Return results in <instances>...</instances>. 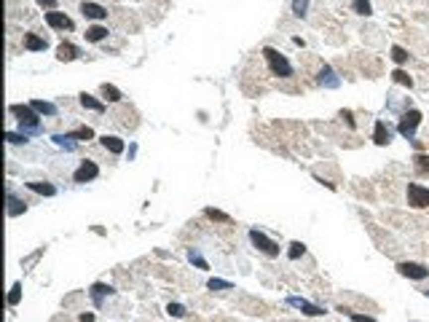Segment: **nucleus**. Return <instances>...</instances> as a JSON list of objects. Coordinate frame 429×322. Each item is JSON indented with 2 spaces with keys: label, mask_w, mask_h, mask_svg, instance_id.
<instances>
[{
  "label": "nucleus",
  "mask_w": 429,
  "mask_h": 322,
  "mask_svg": "<svg viewBox=\"0 0 429 322\" xmlns=\"http://www.w3.org/2000/svg\"><path fill=\"white\" fill-rule=\"evenodd\" d=\"M5 140H8L11 145H24V142H27V134L24 132H5Z\"/></svg>",
  "instance_id": "nucleus-30"
},
{
  "label": "nucleus",
  "mask_w": 429,
  "mask_h": 322,
  "mask_svg": "<svg viewBox=\"0 0 429 322\" xmlns=\"http://www.w3.org/2000/svg\"><path fill=\"white\" fill-rule=\"evenodd\" d=\"M207 287L209 290H234V285H231L228 279H209Z\"/></svg>",
  "instance_id": "nucleus-27"
},
{
  "label": "nucleus",
  "mask_w": 429,
  "mask_h": 322,
  "mask_svg": "<svg viewBox=\"0 0 429 322\" xmlns=\"http://www.w3.org/2000/svg\"><path fill=\"white\" fill-rule=\"evenodd\" d=\"M249 242H252L263 255H268V258H276V255H279V245H276L274 239H268L263 231H257V228H249Z\"/></svg>",
  "instance_id": "nucleus-5"
},
{
  "label": "nucleus",
  "mask_w": 429,
  "mask_h": 322,
  "mask_svg": "<svg viewBox=\"0 0 429 322\" xmlns=\"http://www.w3.org/2000/svg\"><path fill=\"white\" fill-rule=\"evenodd\" d=\"M8 215H11V218H14V215H19V212H24V209H27V204H24V201L22 199H16V196L14 193H11V191H8Z\"/></svg>",
  "instance_id": "nucleus-24"
},
{
  "label": "nucleus",
  "mask_w": 429,
  "mask_h": 322,
  "mask_svg": "<svg viewBox=\"0 0 429 322\" xmlns=\"http://www.w3.org/2000/svg\"><path fill=\"white\" fill-rule=\"evenodd\" d=\"M113 293H116L113 285H105V282L91 285V301H94V306H102V298H105V295H113Z\"/></svg>",
  "instance_id": "nucleus-13"
},
{
  "label": "nucleus",
  "mask_w": 429,
  "mask_h": 322,
  "mask_svg": "<svg viewBox=\"0 0 429 322\" xmlns=\"http://www.w3.org/2000/svg\"><path fill=\"white\" fill-rule=\"evenodd\" d=\"M11 116H16V121H19V127H22V132L24 134H41L43 132V127H41V116L35 113V110L30 108V105H11Z\"/></svg>",
  "instance_id": "nucleus-1"
},
{
  "label": "nucleus",
  "mask_w": 429,
  "mask_h": 322,
  "mask_svg": "<svg viewBox=\"0 0 429 322\" xmlns=\"http://www.w3.org/2000/svg\"><path fill=\"white\" fill-rule=\"evenodd\" d=\"M397 274L400 277H408V279H427L429 277V268L424 263H416V260H402V263H397Z\"/></svg>",
  "instance_id": "nucleus-6"
},
{
  "label": "nucleus",
  "mask_w": 429,
  "mask_h": 322,
  "mask_svg": "<svg viewBox=\"0 0 429 322\" xmlns=\"http://www.w3.org/2000/svg\"><path fill=\"white\" fill-rule=\"evenodd\" d=\"M81 14H83L86 19H94V22H100V19L108 16V8H105V5H100V3H91V0H83V3H81Z\"/></svg>",
  "instance_id": "nucleus-10"
},
{
  "label": "nucleus",
  "mask_w": 429,
  "mask_h": 322,
  "mask_svg": "<svg viewBox=\"0 0 429 322\" xmlns=\"http://www.w3.org/2000/svg\"><path fill=\"white\" fill-rule=\"evenodd\" d=\"M100 91H102V97H105L108 102H121V97H123L121 91H118V89L113 86V83H102V89H100Z\"/></svg>",
  "instance_id": "nucleus-22"
},
{
  "label": "nucleus",
  "mask_w": 429,
  "mask_h": 322,
  "mask_svg": "<svg viewBox=\"0 0 429 322\" xmlns=\"http://www.w3.org/2000/svg\"><path fill=\"white\" fill-rule=\"evenodd\" d=\"M30 108L35 110L38 116H51V118H54V116L59 113V108H57L54 102H43V100H32V102H30Z\"/></svg>",
  "instance_id": "nucleus-16"
},
{
  "label": "nucleus",
  "mask_w": 429,
  "mask_h": 322,
  "mask_svg": "<svg viewBox=\"0 0 429 322\" xmlns=\"http://www.w3.org/2000/svg\"><path fill=\"white\" fill-rule=\"evenodd\" d=\"M78 54H81V49L72 43H59L57 46V59L59 62H72V59H78Z\"/></svg>",
  "instance_id": "nucleus-12"
},
{
  "label": "nucleus",
  "mask_w": 429,
  "mask_h": 322,
  "mask_svg": "<svg viewBox=\"0 0 429 322\" xmlns=\"http://www.w3.org/2000/svg\"><path fill=\"white\" fill-rule=\"evenodd\" d=\"M81 322H94V314H86V312H83V314H81Z\"/></svg>",
  "instance_id": "nucleus-40"
},
{
  "label": "nucleus",
  "mask_w": 429,
  "mask_h": 322,
  "mask_svg": "<svg viewBox=\"0 0 429 322\" xmlns=\"http://www.w3.org/2000/svg\"><path fill=\"white\" fill-rule=\"evenodd\" d=\"M105 38H108V27H102V24H91L86 30V41H91V43H100Z\"/></svg>",
  "instance_id": "nucleus-20"
},
{
  "label": "nucleus",
  "mask_w": 429,
  "mask_h": 322,
  "mask_svg": "<svg viewBox=\"0 0 429 322\" xmlns=\"http://www.w3.org/2000/svg\"><path fill=\"white\" fill-rule=\"evenodd\" d=\"M352 8H354V14H360V16H370L373 14L370 0H352Z\"/></svg>",
  "instance_id": "nucleus-23"
},
{
  "label": "nucleus",
  "mask_w": 429,
  "mask_h": 322,
  "mask_svg": "<svg viewBox=\"0 0 429 322\" xmlns=\"http://www.w3.org/2000/svg\"><path fill=\"white\" fill-rule=\"evenodd\" d=\"M421 116L416 108H411V110H405L402 113V118H400V124H397V132L405 137V140H411V142H416V129H419V124H421Z\"/></svg>",
  "instance_id": "nucleus-3"
},
{
  "label": "nucleus",
  "mask_w": 429,
  "mask_h": 322,
  "mask_svg": "<svg viewBox=\"0 0 429 322\" xmlns=\"http://www.w3.org/2000/svg\"><path fill=\"white\" fill-rule=\"evenodd\" d=\"M341 118L346 121V127H352L354 129V118H352V110H341Z\"/></svg>",
  "instance_id": "nucleus-38"
},
{
  "label": "nucleus",
  "mask_w": 429,
  "mask_h": 322,
  "mask_svg": "<svg viewBox=\"0 0 429 322\" xmlns=\"http://www.w3.org/2000/svg\"><path fill=\"white\" fill-rule=\"evenodd\" d=\"M100 142H102V148H105V150H110L113 156H121V153H123V140H121V137H116V134H105Z\"/></svg>",
  "instance_id": "nucleus-15"
},
{
  "label": "nucleus",
  "mask_w": 429,
  "mask_h": 322,
  "mask_svg": "<svg viewBox=\"0 0 429 322\" xmlns=\"http://www.w3.org/2000/svg\"><path fill=\"white\" fill-rule=\"evenodd\" d=\"M316 81H319V86H325V89H338V86H341V78L335 75V70L327 67V64H322V70H319V75H316Z\"/></svg>",
  "instance_id": "nucleus-11"
},
{
  "label": "nucleus",
  "mask_w": 429,
  "mask_h": 322,
  "mask_svg": "<svg viewBox=\"0 0 429 322\" xmlns=\"http://www.w3.org/2000/svg\"><path fill=\"white\" fill-rule=\"evenodd\" d=\"M303 253H306V245H301V242H293V245H290V253H287V258H290V260H298Z\"/></svg>",
  "instance_id": "nucleus-29"
},
{
  "label": "nucleus",
  "mask_w": 429,
  "mask_h": 322,
  "mask_svg": "<svg viewBox=\"0 0 429 322\" xmlns=\"http://www.w3.org/2000/svg\"><path fill=\"white\" fill-rule=\"evenodd\" d=\"M78 102H81L86 110H94V113H105V102H100L97 97H91V94H86V91H83L81 97H78Z\"/></svg>",
  "instance_id": "nucleus-17"
},
{
  "label": "nucleus",
  "mask_w": 429,
  "mask_h": 322,
  "mask_svg": "<svg viewBox=\"0 0 429 322\" xmlns=\"http://www.w3.org/2000/svg\"><path fill=\"white\" fill-rule=\"evenodd\" d=\"M38 3H41V5H46V8H51V11L57 8V0H38Z\"/></svg>",
  "instance_id": "nucleus-39"
},
{
  "label": "nucleus",
  "mask_w": 429,
  "mask_h": 322,
  "mask_svg": "<svg viewBox=\"0 0 429 322\" xmlns=\"http://www.w3.org/2000/svg\"><path fill=\"white\" fill-rule=\"evenodd\" d=\"M405 196H408V204H411L413 209H427L429 207V188L421 186V183H408Z\"/></svg>",
  "instance_id": "nucleus-4"
},
{
  "label": "nucleus",
  "mask_w": 429,
  "mask_h": 322,
  "mask_svg": "<svg viewBox=\"0 0 429 322\" xmlns=\"http://www.w3.org/2000/svg\"><path fill=\"white\" fill-rule=\"evenodd\" d=\"M24 49H27V51H43L46 49V38L35 35V32H27V35H24Z\"/></svg>",
  "instance_id": "nucleus-19"
},
{
  "label": "nucleus",
  "mask_w": 429,
  "mask_h": 322,
  "mask_svg": "<svg viewBox=\"0 0 429 322\" xmlns=\"http://www.w3.org/2000/svg\"><path fill=\"white\" fill-rule=\"evenodd\" d=\"M413 161L419 164L421 169H429V156H427V153H416V156H413Z\"/></svg>",
  "instance_id": "nucleus-36"
},
{
  "label": "nucleus",
  "mask_w": 429,
  "mask_h": 322,
  "mask_svg": "<svg viewBox=\"0 0 429 322\" xmlns=\"http://www.w3.org/2000/svg\"><path fill=\"white\" fill-rule=\"evenodd\" d=\"M46 24L51 30H72V19L62 11H46Z\"/></svg>",
  "instance_id": "nucleus-9"
},
{
  "label": "nucleus",
  "mask_w": 429,
  "mask_h": 322,
  "mask_svg": "<svg viewBox=\"0 0 429 322\" xmlns=\"http://www.w3.org/2000/svg\"><path fill=\"white\" fill-rule=\"evenodd\" d=\"M72 137L81 142V140H91V137H94V132H91L89 127H81V129H75V132H72Z\"/></svg>",
  "instance_id": "nucleus-35"
},
{
  "label": "nucleus",
  "mask_w": 429,
  "mask_h": 322,
  "mask_svg": "<svg viewBox=\"0 0 429 322\" xmlns=\"http://www.w3.org/2000/svg\"><path fill=\"white\" fill-rule=\"evenodd\" d=\"M287 306L301 309L306 317H322V314H325V306H316V304H311V301H306V298H298V295H290Z\"/></svg>",
  "instance_id": "nucleus-7"
},
{
  "label": "nucleus",
  "mask_w": 429,
  "mask_h": 322,
  "mask_svg": "<svg viewBox=\"0 0 429 322\" xmlns=\"http://www.w3.org/2000/svg\"><path fill=\"white\" fill-rule=\"evenodd\" d=\"M392 78H394V81H397V83H402V86H408V89L413 86V78L408 75L405 70H394V73H392Z\"/></svg>",
  "instance_id": "nucleus-28"
},
{
  "label": "nucleus",
  "mask_w": 429,
  "mask_h": 322,
  "mask_svg": "<svg viewBox=\"0 0 429 322\" xmlns=\"http://www.w3.org/2000/svg\"><path fill=\"white\" fill-rule=\"evenodd\" d=\"M19 298H22V285L16 282V285L11 287V293H8V306H16V304H19Z\"/></svg>",
  "instance_id": "nucleus-34"
},
{
  "label": "nucleus",
  "mask_w": 429,
  "mask_h": 322,
  "mask_svg": "<svg viewBox=\"0 0 429 322\" xmlns=\"http://www.w3.org/2000/svg\"><path fill=\"white\" fill-rule=\"evenodd\" d=\"M349 317L354 322H375V317H368V314H357V312H349Z\"/></svg>",
  "instance_id": "nucleus-37"
},
{
  "label": "nucleus",
  "mask_w": 429,
  "mask_h": 322,
  "mask_svg": "<svg viewBox=\"0 0 429 322\" xmlns=\"http://www.w3.org/2000/svg\"><path fill=\"white\" fill-rule=\"evenodd\" d=\"M100 177V167H97L94 161H81V167L75 169V175H72V180L75 183H91Z\"/></svg>",
  "instance_id": "nucleus-8"
},
{
  "label": "nucleus",
  "mask_w": 429,
  "mask_h": 322,
  "mask_svg": "<svg viewBox=\"0 0 429 322\" xmlns=\"http://www.w3.org/2000/svg\"><path fill=\"white\" fill-rule=\"evenodd\" d=\"M306 11H308V0H293V14L295 16H306Z\"/></svg>",
  "instance_id": "nucleus-32"
},
{
  "label": "nucleus",
  "mask_w": 429,
  "mask_h": 322,
  "mask_svg": "<svg viewBox=\"0 0 429 322\" xmlns=\"http://www.w3.org/2000/svg\"><path fill=\"white\" fill-rule=\"evenodd\" d=\"M263 57H266L268 70H271L274 75H279V78H290V75L295 73L293 64H290V59H287L285 54H279L276 49H271V46H266V49H263Z\"/></svg>",
  "instance_id": "nucleus-2"
},
{
  "label": "nucleus",
  "mask_w": 429,
  "mask_h": 322,
  "mask_svg": "<svg viewBox=\"0 0 429 322\" xmlns=\"http://www.w3.org/2000/svg\"><path fill=\"white\" fill-rule=\"evenodd\" d=\"M51 140H54V145L62 148V150H75V148H78V140L72 137V132H70V134H54Z\"/></svg>",
  "instance_id": "nucleus-18"
},
{
  "label": "nucleus",
  "mask_w": 429,
  "mask_h": 322,
  "mask_svg": "<svg viewBox=\"0 0 429 322\" xmlns=\"http://www.w3.org/2000/svg\"><path fill=\"white\" fill-rule=\"evenodd\" d=\"M392 59L397 64H402V62H408V51L402 49V46H392Z\"/></svg>",
  "instance_id": "nucleus-33"
},
{
  "label": "nucleus",
  "mask_w": 429,
  "mask_h": 322,
  "mask_svg": "<svg viewBox=\"0 0 429 322\" xmlns=\"http://www.w3.org/2000/svg\"><path fill=\"white\" fill-rule=\"evenodd\" d=\"M204 215H207V218H212V220H220V223H228L231 220L226 212H220V209H215V207H207V209H204Z\"/></svg>",
  "instance_id": "nucleus-31"
},
{
  "label": "nucleus",
  "mask_w": 429,
  "mask_h": 322,
  "mask_svg": "<svg viewBox=\"0 0 429 322\" xmlns=\"http://www.w3.org/2000/svg\"><path fill=\"white\" fill-rule=\"evenodd\" d=\"M167 314H169V317H175V320H183V317H185V306H183V304H167Z\"/></svg>",
  "instance_id": "nucleus-26"
},
{
  "label": "nucleus",
  "mask_w": 429,
  "mask_h": 322,
  "mask_svg": "<svg viewBox=\"0 0 429 322\" xmlns=\"http://www.w3.org/2000/svg\"><path fill=\"white\" fill-rule=\"evenodd\" d=\"M188 260H190V263H193V266H199L201 271H207V268H209V263H207V260L201 258V253H199V250H193V247L188 250Z\"/></svg>",
  "instance_id": "nucleus-25"
},
{
  "label": "nucleus",
  "mask_w": 429,
  "mask_h": 322,
  "mask_svg": "<svg viewBox=\"0 0 429 322\" xmlns=\"http://www.w3.org/2000/svg\"><path fill=\"white\" fill-rule=\"evenodd\" d=\"M373 140H375V145H389L392 142V129L386 127V121H375Z\"/></svg>",
  "instance_id": "nucleus-14"
},
{
  "label": "nucleus",
  "mask_w": 429,
  "mask_h": 322,
  "mask_svg": "<svg viewBox=\"0 0 429 322\" xmlns=\"http://www.w3.org/2000/svg\"><path fill=\"white\" fill-rule=\"evenodd\" d=\"M30 191H35V193H43V196H57V188L51 186V183H41V180H32L27 183Z\"/></svg>",
  "instance_id": "nucleus-21"
}]
</instances>
